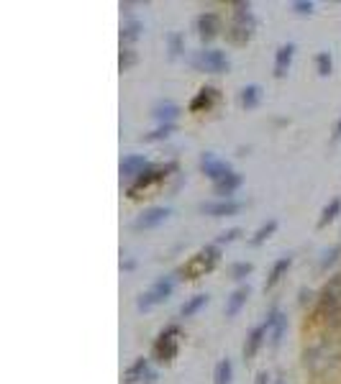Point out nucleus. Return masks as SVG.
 <instances>
[{
    "label": "nucleus",
    "mask_w": 341,
    "mask_h": 384,
    "mask_svg": "<svg viewBox=\"0 0 341 384\" xmlns=\"http://www.w3.org/2000/svg\"><path fill=\"white\" fill-rule=\"evenodd\" d=\"M254 16H251L249 10V3H236V16H233V23L231 28L226 31V39L231 41V44H246L251 36H254Z\"/></svg>",
    "instance_id": "obj_1"
},
{
    "label": "nucleus",
    "mask_w": 341,
    "mask_h": 384,
    "mask_svg": "<svg viewBox=\"0 0 341 384\" xmlns=\"http://www.w3.org/2000/svg\"><path fill=\"white\" fill-rule=\"evenodd\" d=\"M218 259H221V251H218V246H206V249L197 251L195 256H193L185 267L179 269V274H182L185 279L203 277V274H208V272H213V267L218 264Z\"/></svg>",
    "instance_id": "obj_2"
},
{
    "label": "nucleus",
    "mask_w": 341,
    "mask_h": 384,
    "mask_svg": "<svg viewBox=\"0 0 341 384\" xmlns=\"http://www.w3.org/2000/svg\"><path fill=\"white\" fill-rule=\"evenodd\" d=\"M172 290H175V277H162L159 282H154V285L139 297L136 307H139V310H152V307L162 305L172 295Z\"/></svg>",
    "instance_id": "obj_3"
},
{
    "label": "nucleus",
    "mask_w": 341,
    "mask_h": 384,
    "mask_svg": "<svg viewBox=\"0 0 341 384\" xmlns=\"http://www.w3.org/2000/svg\"><path fill=\"white\" fill-rule=\"evenodd\" d=\"M193 67L200 72H228V57L221 49H203L193 57Z\"/></svg>",
    "instance_id": "obj_4"
},
{
    "label": "nucleus",
    "mask_w": 341,
    "mask_h": 384,
    "mask_svg": "<svg viewBox=\"0 0 341 384\" xmlns=\"http://www.w3.org/2000/svg\"><path fill=\"white\" fill-rule=\"evenodd\" d=\"M175 170H177V164H164V167H149V170H144L142 174L134 179V185L128 188V197H139L142 190H146L149 185L164 179L167 177V172H175Z\"/></svg>",
    "instance_id": "obj_5"
},
{
    "label": "nucleus",
    "mask_w": 341,
    "mask_h": 384,
    "mask_svg": "<svg viewBox=\"0 0 341 384\" xmlns=\"http://www.w3.org/2000/svg\"><path fill=\"white\" fill-rule=\"evenodd\" d=\"M175 356H177V328H167L154 341V358L159 364H170Z\"/></svg>",
    "instance_id": "obj_6"
},
{
    "label": "nucleus",
    "mask_w": 341,
    "mask_h": 384,
    "mask_svg": "<svg viewBox=\"0 0 341 384\" xmlns=\"http://www.w3.org/2000/svg\"><path fill=\"white\" fill-rule=\"evenodd\" d=\"M200 170H203V174H206L208 179H213V185L215 182H221V179H226L233 172L228 161L215 159V154H211V152L200 156Z\"/></svg>",
    "instance_id": "obj_7"
},
{
    "label": "nucleus",
    "mask_w": 341,
    "mask_h": 384,
    "mask_svg": "<svg viewBox=\"0 0 341 384\" xmlns=\"http://www.w3.org/2000/svg\"><path fill=\"white\" fill-rule=\"evenodd\" d=\"M167 215H170V208H149V210H144V213L134 221V231H149V228H157L159 223L167 221Z\"/></svg>",
    "instance_id": "obj_8"
},
{
    "label": "nucleus",
    "mask_w": 341,
    "mask_h": 384,
    "mask_svg": "<svg viewBox=\"0 0 341 384\" xmlns=\"http://www.w3.org/2000/svg\"><path fill=\"white\" fill-rule=\"evenodd\" d=\"M242 210V203L236 200H215V203H200V213L211 215V218H228Z\"/></svg>",
    "instance_id": "obj_9"
},
{
    "label": "nucleus",
    "mask_w": 341,
    "mask_h": 384,
    "mask_svg": "<svg viewBox=\"0 0 341 384\" xmlns=\"http://www.w3.org/2000/svg\"><path fill=\"white\" fill-rule=\"evenodd\" d=\"M267 333H269V343L277 349L280 346V341H282V336H285V328H287V318L280 310H272L267 318Z\"/></svg>",
    "instance_id": "obj_10"
},
{
    "label": "nucleus",
    "mask_w": 341,
    "mask_h": 384,
    "mask_svg": "<svg viewBox=\"0 0 341 384\" xmlns=\"http://www.w3.org/2000/svg\"><path fill=\"white\" fill-rule=\"evenodd\" d=\"M293 57H295V44H282L275 54V77L282 80L287 72H290V64H293Z\"/></svg>",
    "instance_id": "obj_11"
},
{
    "label": "nucleus",
    "mask_w": 341,
    "mask_h": 384,
    "mask_svg": "<svg viewBox=\"0 0 341 384\" xmlns=\"http://www.w3.org/2000/svg\"><path fill=\"white\" fill-rule=\"evenodd\" d=\"M218 26H221V21H218L215 13H203V16H197V21H195L197 36H200L203 41H211L213 36H218Z\"/></svg>",
    "instance_id": "obj_12"
},
{
    "label": "nucleus",
    "mask_w": 341,
    "mask_h": 384,
    "mask_svg": "<svg viewBox=\"0 0 341 384\" xmlns=\"http://www.w3.org/2000/svg\"><path fill=\"white\" fill-rule=\"evenodd\" d=\"M215 100H218V90H215V88H203L195 95V98L190 100V110H193V113L211 110V108L215 105Z\"/></svg>",
    "instance_id": "obj_13"
},
{
    "label": "nucleus",
    "mask_w": 341,
    "mask_h": 384,
    "mask_svg": "<svg viewBox=\"0 0 341 384\" xmlns=\"http://www.w3.org/2000/svg\"><path fill=\"white\" fill-rule=\"evenodd\" d=\"M264 336H267V325H257L251 328V333L246 336V343H244V358H254L260 346L264 343Z\"/></svg>",
    "instance_id": "obj_14"
},
{
    "label": "nucleus",
    "mask_w": 341,
    "mask_h": 384,
    "mask_svg": "<svg viewBox=\"0 0 341 384\" xmlns=\"http://www.w3.org/2000/svg\"><path fill=\"white\" fill-rule=\"evenodd\" d=\"M144 170H149V161L144 159V156H139V154H131V156H126L121 161V174L124 177H139Z\"/></svg>",
    "instance_id": "obj_15"
},
{
    "label": "nucleus",
    "mask_w": 341,
    "mask_h": 384,
    "mask_svg": "<svg viewBox=\"0 0 341 384\" xmlns=\"http://www.w3.org/2000/svg\"><path fill=\"white\" fill-rule=\"evenodd\" d=\"M290 264H293V256H282V259H277L275 264H272V269H269V277L267 282H264V290H272V287L280 285V279L287 274V269H290Z\"/></svg>",
    "instance_id": "obj_16"
},
{
    "label": "nucleus",
    "mask_w": 341,
    "mask_h": 384,
    "mask_svg": "<svg viewBox=\"0 0 341 384\" xmlns=\"http://www.w3.org/2000/svg\"><path fill=\"white\" fill-rule=\"evenodd\" d=\"M249 300V287H239V290H233L228 300H226V318H233V315L242 310L244 305Z\"/></svg>",
    "instance_id": "obj_17"
},
{
    "label": "nucleus",
    "mask_w": 341,
    "mask_h": 384,
    "mask_svg": "<svg viewBox=\"0 0 341 384\" xmlns=\"http://www.w3.org/2000/svg\"><path fill=\"white\" fill-rule=\"evenodd\" d=\"M242 188V174L239 172H231L226 179H221V182H215L213 185V192L215 195H221L224 200H228V195H233L236 190Z\"/></svg>",
    "instance_id": "obj_18"
},
{
    "label": "nucleus",
    "mask_w": 341,
    "mask_h": 384,
    "mask_svg": "<svg viewBox=\"0 0 341 384\" xmlns=\"http://www.w3.org/2000/svg\"><path fill=\"white\" fill-rule=\"evenodd\" d=\"M144 376H149V361L146 358H136L131 367L126 369V384H139Z\"/></svg>",
    "instance_id": "obj_19"
},
{
    "label": "nucleus",
    "mask_w": 341,
    "mask_h": 384,
    "mask_svg": "<svg viewBox=\"0 0 341 384\" xmlns=\"http://www.w3.org/2000/svg\"><path fill=\"white\" fill-rule=\"evenodd\" d=\"M231 379H233L231 358H221L213 369V384H231Z\"/></svg>",
    "instance_id": "obj_20"
},
{
    "label": "nucleus",
    "mask_w": 341,
    "mask_h": 384,
    "mask_svg": "<svg viewBox=\"0 0 341 384\" xmlns=\"http://www.w3.org/2000/svg\"><path fill=\"white\" fill-rule=\"evenodd\" d=\"M262 100V88L260 85H246L242 90V95H239V103L242 108H257V103Z\"/></svg>",
    "instance_id": "obj_21"
},
{
    "label": "nucleus",
    "mask_w": 341,
    "mask_h": 384,
    "mask_svg": "<svg viewBox=\"0 0 341 384\" xmlns=\"http://www.w3.org/2000/svg\"><path fill=\"white\" fill-rule=\"evenodd\" d=\"M206 305H208V295H203V292H200V295H193L188 303L179 307V315H182V318H193V315H195L200 307H206Z\"/></svg>",
    "instance_id": "obj_22"
},
{
    "label": "nucleus",
    "mask_w": 341,
    "mask_h": 384,
    "mask_svg": "<svg viewBox=\"0 0 341 384\" xmlns=\"http://www.w3.org/2000/svg\"><path fill=\"white\" fill-rule=\"evenodd\" d=\"M152 116L157 118V121H162V123H172V121L179 116V108L175 105V103H162V105L154 108Z\"/></svg>",
    "instance_id": "obj_23"
},
{
    "label": "nucleus",
    "mask_w": 341,
    "mask_h": 384,
    "mask_svg": "<svg viewBox=\"0 0 341 384\" xmlns=\"http://www.w3.org/2000/svg\"><path fill=\"white\" fill-rule=\"evenodd\" d=\"M339 213H341V197H333L331 203L323 208L321 218H318V228H326V225L331 223V221H333V218H336Z\"/></svg>",
    "instance_id": "obj_24"
},
{
    "label": "nucleus",
    "mask_w": 341,
    "mask_h": 384,
    "mask_svg": "<svg viewBox=\"0 0 341 384\" xmlns=\"http://www.w3.org/2000/svg\"><path fill=\"white\" fill-rule=\"evenodd\" d=\"M275 231H277V221H267V223L262 225L260 231L251 236L249 243H251V246H262V243L267 241V239H269V236H272Z\"/></svg>",
    "instance_id": "obj_25"
},
{
    "label": "nucleus",
    "mask_w": 341,
    "mask_h": 384,
    "mask_svg": "<svg viewBox=\"0 0 341 384\" xmlns=\"http://www.w3.org/2000/svg\"><path fill=\"white\" fill-rule=\"evenodd\" d=\"M315 70H318V74L321 77H329L333 70V59H331V54L329 52H321L318 57H315Z\"/></svg>",
    "instance_id": "obj_26"
},
{
    "label": "nucleus",
    "mask_w": 341,
    "mask_h": 384,
    "mask_svg": "<svg viewBox=\"0 0 341 384\" xmlns=\"http://www.w3.org/2000/svg\"><path fill=\"white\" fill-rule=\"evenodd\" d=\"M172 134H175V123H162L157 131L144 136V141H162V139H167V136H172Z\"/></svg>",
    "instance_id": "obj_27"
},
{
    "label": "nucleus",
    "mask_w": 341,
    "mask_h": 384,
    "mask_svg": "<svg viewBox=\"0 0 341 384\" xmlns=\"http://www.w3.org/2000/svg\"><path fill=\"white\" fill-rule=\"evenodd\" d=\"M139 34H142V23L139 21H128L124 26V31H121V41H136Z\"/></svg>",
    "instance_id": "obj_28"
},
{
    "label": "nucleus",
    "mask_w": 341,
    "mask_h": 384,
    "mask_svg": "<svg viewBox=\"0 0 341 384\" xmlns=\"http://www.w3.org/2000/svg\"><path fill=\"white\" fill-rule=\"evenodd\" d=\"M254 272V264H249V261H239V264H233L231 267V279H246Z\"/></svg>",
    "instance_id": "obj_29"
},
{
    "label": "nucleus",
    "mask_w": 341,
    "mask_h": 384,
    "mask_svg": "<svg viewBox=\"0 0 341 384\" xmlns=\"http://www.w3.org/2000/svg\"><path fill=\"white\" fill-rule=\"evenodd\" d=\"M339 256H341V243H336V246H331V251H326V254H323V259H321V272H326L329 267H333Z\"/></svg>",
    "instance_id": "obj_30"
},
{
    "label": "nucleus",
    "mask_w": 341,
    "mask_h": 384,
    "mask_svg": "<svg viewBox=\"0 0 341 384\" xmlns=\"http://www.w3.org/2000/svg\"><path fill=\"white\" fill-rule=\"evenodd\" d=\"M182 52H185L182 36H179V34H170V57H172V59H177Z\"/></svg>",
    "instance_id": "obj_31"
},
{
    "label": "nucleus",
    "mask_w": 341,
    "mask_h": 384,
    "mask_svg": "<svg viewBox=\"0 0 341 384\" xmlns=\"http://www.w3.org/2000/svg\"><path fill=\"white\" fill-rule=\"evenodd\" d=\"M118 64H121V72L131 70V67L136 64V52H134V49H124V52H121V59H118Z\"/></svg>",
    "instance_id": "obj_32"
},
{
    "label": "nucleus",
    "mask_w": 341,
    "mask_h": 384,
    "mask_svg": "<svg viewBox=\"0 0 341 384\" xmlns=\"http://www.w3.org/2000/svg\"><path fill=\"white\" fill-rule=\"evenodd\" d=\"M293 10L300 13V16H311V13H313V3H311V0H295V3H293Z\"/></svg>",
    "instance_id": "obj_33"
},
{
    "label": "nucleus",
    "mask_w": 341,
    "mask_h": 384,
    "mask_svg": "<svg viewBox=\"0 0 341 384\" xmlns=\"http://www.w3.org/2000/svg\"><path fill=\"white\" fill-rule=\"evenodd\" d=\"M242 236V228H231V231H224L221 236H218V243H231L236 241Z\"/></svg>",
    "instance_id": "obj_34"
},
{
    "label": "nucleus",
    "mask_w": 341,
    "mask_h": 384,
    "mask_svg": "<svg viewBox=\"0 0 341 384\" xmlns=\"http://www.w3.org/2000/svg\"><path fill=\"white\" fill-rule=\"evenodd\" d=\"M339 141H341V116L336 121V125H333V134H331V143H339Z\"/></svg>",
    "instance_id": "obj_35"
},
{
    "label": "nucleus",
    "mask_w": 341,
    "mask_h": 384,
    "mask_svg": "<svg viewBox=\"0 0 341 384\" xmlns=\"http://www.w3.org/2000/svg\"><path fill=\"white\" fill-rule=\"evenodd\" d=\"M267 382H269L267 372H260V374H257V384H267Z\"/></svg>",
    "instance_id": "obj_36"
}]
</instances>
